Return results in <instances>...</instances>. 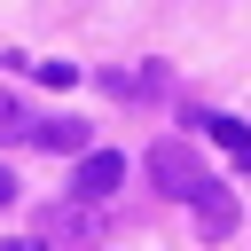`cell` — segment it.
<instances>
[{
    "label": "cell",
    "mask_w": 251,
    "mask_h": 251,
    "mask_svg": "<svg viewBox=\"0 0 251 251\" xmlns=\"http://www.w3.org/2000/svg\"><path fill=\"white\" fill-rule=\"evenodd\" d=\"M94 235H102V227H94L86 212H47V220H39V243H63V251H86Z\"/></svg>",
    "instance_id": "4"
},
{
    "label": "cell",
    "mask_w": 251,
    "mask_h": 251,
    "mask_svg": "<svg viewBox=\"0 0 251 251\" xmlns=\"http://www.w3.org/2000/svg\"><path fill=\"white\" fill-rule=\"evenodd\" d=\"M31 141H39V149H63V157H86V149H94L78 118H31Z\"/></svg>",
    "instance_id": "3"
},
{
    "label": "cell",
    "mask_w": 251,
    "mask_h": 251,
    "mask_svg": "<svg viewBox=\"0 0 251 251\" xmlns=\"http://www.w3.org/2000/svg\"><path fill=\"white\" fill-rule=\"evenodd\" d=\"M118 180H126V157L118 149H86L71 188H78V204H102V196H118Z\"/></svg>",
    "instance_id": "2"
},
{
    "label": "cell",
    "mask_w": 251,
    "mask_h": 251,
    "mask_svg": "<svg viewBox=\"0 0 251 251\" xmlns=\"http://www.w3.org/2000/svg\"><path fill=\"white\" fill-rule=\"evenodd\" d=\"M8 196H16V180H8V173H0V204H8Z\"/></svg>",
    "instance_id": "7"
},
{
    "label": "cell",
    "mask_w": 251,
    "mask_h": 251,
    "mask_svg": "<svg viewBox=\"0 0 251 251\" xmlns=\"http://www.w3.org/2000/svg\"><path fill=\"white\" fill-rule=\"evenodd\" d=\"M110 94H157V71H110Z\"/></svg>",
    "instance_id": "6"
},
{
    "label": "cell",
    "mask_w": 251,
    "mask_h": 251,
    "mask_svg": "<svg viewBox=\"0 0 251 251\" xmlns=\"http://www.w3.org/2000/svg\"><path fill=\"white\" fill-rule=\"evenodd\" d=\"M196 126H204V133H212L220 149H235V157L251 165V126H243V118H196Z\"/></svg>",
    "instance_id": "5"
},
{
    "label": "cell",
    "mask_w": 251,
    "mask_h": 251,
    "mask_svg": "<svg viewBox=\"0 0 251 251\" xmlns=\"http://www.w3.org/2000/svg\"><path fill=\"white\" fill-rule=\"evenodd\" d=\"M149 173H157V188H165V196L196 204L212 235H227V227H235V196H227V188L204 173V157H196L188 141H157V149H149Z\"/></svg>",
    "instance_id": "1"
}]
</instances>
